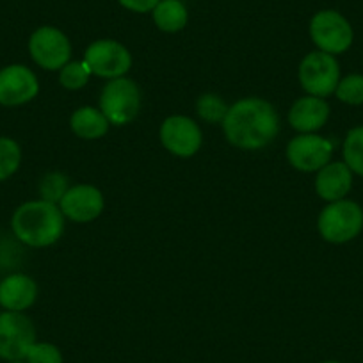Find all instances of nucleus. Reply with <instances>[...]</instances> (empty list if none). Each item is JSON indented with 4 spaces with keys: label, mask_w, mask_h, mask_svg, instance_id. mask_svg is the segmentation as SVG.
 <instances>
[{
    "label": "nucleus",
    "mask_w": 363,
    "mask_h": 363,
    "mask_svg": "<svg viewBox=\"0 0 363 363\" xmlns=\"http://www.w3.org/2000/svg\"><path fill=\"white\" fill-rule=\"evenodd\" d=\"M226 139L240 150H260L272 143L280 130L277 109L262 99H242L233 104L223 120Z\"/></svg>",
    "instance_id": "1"
},
{
    "label": "nucleus",
    "mask_w": 363,
    "mask_h": 363,
    "mask_svg": "<svg viewBox=\"0 0 363 363\" xmlns=\"http://www.w3.org/2000/svg\"><path fill=\"white\" fill-rule=\"evenodd\" d=\"M13 232L33 247L52 246L65 232V214L55 203L45 200L27 201L13 214Z\"/></svg>",
    "instance_id": "2"
},
{
    "label": "nucleus",
    "mask_w": 363,
    "mask_h": 363,
    "mask_svg": "<svg viewBox=\"0 0 363 363\" xmlns=\"http://www.w3.org/2000/svg\"><path fill=\"white\" fill-rule=\"evenodd\" d=\"M100 111L111 125H128L141 111V91L130 79H113L106 84L100 95Z\"/></svg>",
    "instance_id": "3"
},
{
    "label": "nucleus",
    "mask_w": 363,
    "mask_h": 363,
    "mask_svg": "<svg viewBox=\"0 0 363 363\" xmlns=\"http://www.w3.org/2000/svg\"><path fill=\"white\" fill-rule=\"evenodd\" d=\"M320 237L328 242L344 244L354 239L363 228V211L358 203L338 200L328 205L317 221Z\"/></svg>",
    "instance_id": "4"
},
{
    "label": "nucleus",
    "mask_w": 363,
    "mask_h": 363,
    "mask_svg": "<svg viewBox=\"0 0 363 363\" xmlns=\"http://www.w3.org/2000/svg\"><path fill=\"white\" fill-rule=\"evenodd\" d=\"M299 82L310 96L333 95L340 82V66L335 55L326 52H310L299 65Z\"/></svg>",
    "instance_id": "5"
},
{
    "label": "nucleus",
    "mask_w": 363,
    "mask_h": 363,
    "mask_svg": "<svg viewBox=\"0 0 363 363\" xmlns=\"http://www.w3.org/2000/svg\"><path fill=\"white\" fill-rule=\"evenodd\" d=\"M36 344L33 320L22 312L0 313V358L20 362Z\"/></svg>",
    "instance_id": "6"
},
{
    "label": "nucleus",
    "mask_w": 363,
    "mask_h": 363,
    "mask_svg": "<svg viewBox=\"0 0 363 363\" xmlns=\"http://www.w3.org/2000/svg\"><path fill=\"white\" fill-rule=\"evenodd\" d=\"M310 36L320 52L342 54L352 45V27L338 11H319L310 22Z\"/></svg>",
    "instance_id": "7"
},
{
    "label": "nucleus",
    "mask_w": 363,
    "mask_h": 363,
    "mask_svg": "<svg viewBox=\"0 0 363 363\" xmlns=\"http://www.w3.org/2000/svg\"><path fill=\"white\" fill-rule=\"evenodd\" d=\"M84 61L93 75L104 79H120L132 66V55L125 45L114 40H99L87 47Z\"/></svg>",
    "instance_id": "8"
},
{
    "label": "nucleus",
    "mask_w": 363,
    "mask_h": 363,
    "mask_svg": "<svg viewBox=\"0 0 363 363\" xmlns=\"http://www.w3.org/2000/svg\"><path fill=\"white\" fill-rule=\"evenodd\" d=\"M30 57L43 69L54 72L68 65L72 45L68 36L55 27H40L29 40Z\"/></svg>",
    "instance_id": "9"
},
{
    "label": "nucleus",
    "mask_w": 363,
    "mask_h": 363,
    "mask_svg": "<svg viewBox=\"0 0 363 363\" xmlns=\"http://www.w3.org/2000/svg\"><path fill=\"white\" fill-rule=\"evenodd\" d=\"M160 143L174 157L189 159L201 148L203 135L196 121L189 116H169L160 125Z\"/></svg>",
    "instance_id": "10"
},
{
    "label": "nucleus",
    "mask_w": 363,
    "mask_h": 363,
    "mask_svg": "<svg viewBox=\"0 0 363 363\" xmlns=\"http://www.w3.org/2000/svg\"><path fill=\"white\" fill-rule=\"evenodd\" d=\"M331 155H333L331 141L315 134H301L291 139L287 145V159L291 166L305 173L323 169L331 160Z\"/></svg>",
    "instance_id": "11"
},
{
    "label": "nucleus",
    "mask_w": 363,
    "mask_h": 363,
    "mask_svg": "<svg viewBox=\"0 0 363 363\" xmlns=\"http://www.w3.org/2000/svg\"><path fill=\"white\" fill-rule=\"evenodd\" d=\"M40 91L36 75L27 66L11 65L0 69V104L8 107L30 102Z\"/></svg>",
    "instance_id": "12"
},
{
    "label": "nucleus",
    "mask_w": 363,
    "mask_h": 363,
    "mask_svg": "<svg viewBox=\"0 0 363 363\" xmlns=\"http://www.w3.org/2000/svg\"><path fill=\"white\" fill-rule=\"evenodd\" d=\"M104 196L100 189L89 184L73 186L62 196L59 208L65 218L75 223H89L99 218L104 211Z\"/></svg>",
    "instance_id": "13"
},
{
    "label": "nucleus",
    "mask_w": 363,
    "mask_h": 363,
    "mask_svg": "<svg viewBox=\"0 0 363 363\" xmlns=\"http://www.w3.org/2000/svg\"><path fill=\"white\" fill-rule=\"evenodd\" d=\"M330 118V106L319 96H303L292 104L289 111V123L301 134H313L326 125Z\"/></svg>",
    "instance_id": "14"
},
{
    "label": "nucleus",
    "mask_w": 363,
    "mask_h": 363,
    "mask_svg": "<svg viewBox=\"0 0 363 363\" xmlns=\"http://www.w3.org/2000/svg\"><path fill=\"white\" fill-rule=\"evenodd\" d=\"M352 187V171L345 162H328L323 169L317 171L315 191L323 200H344Z\"/></svg>",
    "instance_id": "15"
},
{
    "label": "nucleus",
    "mask_w": 363,
    "mask_h": 363,
    "mask_svg": "<svg viewBox=\"0 0 363 363\" xmlns=\"http://www.w3.org/2000/svg\"><path fill=\"white\" fill-rule=\"evenodd\" d=\"M38 296V285L26 274H11L0 284V305L9 312H22L33 306Z\"/></svg>",
    "instance_id": "16"
},
{
    "label": "nucleus",
    "mask_w": 363,
    "mask_h": 363,
    "mask_svg": "<svg viewBox=\"0 0 363 363\" xmlns=\"http://www.w3.org/2000/svg\"><path fill=\"white\" fill-rule=\"evenodd\" d=\"M109 120L104 116L102 111L91 106L79 107L69 120L73 134L79 135L80 139H87V141L104 138L109 132Z\"/></svg>",
    "instance_id": "17"
},
{
    "label": "nucleus",
    "mask_w": 363,
    "mask_h": 363,
    "mask_svg": "<svg viewBox=\"0 0 363 363\" xmlns=\"http://www.w3.org/2000/svg\"><path fill=\"white\" fill-rule=\"evenodd\" d=\"M153 22L164 33H178L187 26V9L180 0H160L153 9Z\"/></svg>",
    "instance_id": "18"
},
{
    "label": "nucleus",
    "mask_w": 363,
    "mask_h": 363,
    "mask_svg": "<svg viewBox=\"0 0 363 363\" xmlns=\"http://www.w3.org/2000/svg\"><path fill=\"white\" fill-rule=\"evenodd\" d=\"M344 160L352 173L363 177V127L349 130L344 141Z\"/></svg>",
    "instance_id": "19"
},
{
    "label": "nucleus",
    "mask_w": 363,
    "mask_h": 363,
    "mask_svg": "<svg viewBox=\"0 0 363 363\" xmlns=\"http://www.w3.org/2000/svg\"><path fill=\"white\" fill-rule=\"evenodd\" d=\"M230 107L216 93H205L196 100V113L207 123H223Z\"/></svg>",
    "instance_id": "20"
},
{
    "label": "nucleus",
    "mask_w": 363,
    "mask_h": 363,
    "mask_svg": "<svg viewBox=\"0 0 363 363\" xmlns=\"http://www.w3.org/2000/svg\"><path fill=\"white\" fill-rule=\"evenodd\" d=\"M93 75L89 69V66L86 65V61H69L68 65H65L59 73V82L66 89H82L87 82H89V77Z\"/></svg>",
    "instance_id": "21"
},
{
    "label": "nucleus",
    "mask_w": 363,
    "mask_h": 363,
    "mask_svg": "<svg viewBox=\"0 0 363 363\" xmlns=\"http://www.w3.org/2000/svg\"><path fill=\"white\" fill-rule=\"evenodd\" d=\"M22 162V150L18 143L9 138H0V182L11 177Z\"/></svg>",
    "instance_id": "22"
},
{
    "label": "nucleus",
    "mask_w": 363,
    "mask_h": 363,
    "mask_svg": "<svg viewBox=\"0 0 363 363\" xmlns=\"http://www.w3.org/2000/svg\"><path fill=\"white\" fill-rule=\"evenodd\" d=\"M335 95L340 102L349 106H362L363 104V75H347L338 82Z\"/></svg>",
    "instance_id": "23"
},
{
    "label": "nucleus",
    "mask_w": 363,
    "mask_h": 363,
    "mask_svg": "<svg viewBox=\"0 0 363 363\" xmlns=\"http://www.w3.org/2000/svg\"><path fill=\"white\" fill-rule=\"evenodd\" d=\"M68 189V178L62 173H48L47 177H43L40 184L41 198L55 205L61 203L62 196H65Z\"/></svg>",
    "instance_id": "24"
},
{
    "label": "nucleus",
    "mask_w": 363,
    "mask_h": 363,
    "mask_svg": "<svg viewBox=\"0 0 363 363\" xmlns=\"http://www.w3.org/2000/svg\"><path fill=\"white\" fill-rule=\"evenodd\" d=\"M27 363H62V354L54 344L36 342L27 352Z\"/></svg>",
    "instance_id": "25"
},
{
    "label": "nucleus",
    "mask_w": 363,
    "mask_h": 363,
    "mask_svg": "<svg viewBox=\"0 0 363 363\" xmlns=\"http://www.w3.org/2000/svg\"><path fill=\"white\" fill-rule=\"evenodd\" d=\"M125 9L134 13H150L155 9L160 0H118Z\"/></svg>",
    "instance_id": "26"
},
{
    "label": "nucleus",
    "mask_w": 363,
    "mask_h": 363,
    "mask_svg": "<svg viewBox=\"0 0 363 363\" xmlns=\"http://www.w3.org/2000/svg\"><path fill=\"white\" fill-rule=\"evenodd\" d=\"M11 363H26V362H22V359H20V362H11Z\"/></svg>",
    "instance_id": "27"
},
{
    "label": "nucleus",
    "mask_w": 363,
    "mask_h": 363,
    "mask_svg": "<svg viewBox=\"0 0 363 363\" xmlns=\"http://www.w3.org/2000/svg\"><path fill=\"white\" fill-rule=\"evenodd\" d=\"M324 363H340V362H324Z\"/></svg>",
    "instance_id": "28"
}]
</instances>
